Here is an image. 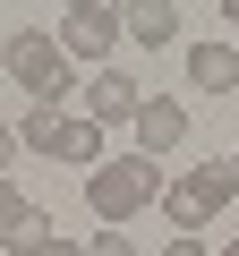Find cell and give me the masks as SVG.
Returning a JSON list of instances; mask_svg holds the SVG:
<instances>
[{"mask_svg": "<svg viewBox=\"0 0 239 256\" xmlns=\"http://www.w3.org/2000/svg\"><path fill=\"white\" fill-rule=\"evenodd\" d=\"M120 26H128V9L77 0V9L60 18V52H68V60H111V52H120Z\"/></svg>", "mask_w": 239, "mask_h": 256, "instance_id": "5", "label": "cell"}, {"mask_svg": "<svg viewBox=\"0 0 239 256\" xmlns=\"http://www.w3.org/2000/svg\"><path fill=\"white\" fill-rule=\"evenodd\" d=\"M18 146H34V154H52V162H102V128L94 120H60L52 102H34L26 120H18Z\"/></svg>", "mask_w": 239, "mask_h": 256, "instance_id": "4", "label": "cell"}, {"mask_svg": "<svg viewBox=\"0 0 239 256\" xmlns=\"http://www.w3.org/2000/svg\"><path fill=\"white\" fill-rule=\"evenodd\" d=\"M162 256H205V239H171V248H162Z\"/></svg>", "mask_w": 239, "mask_h": 256, "instance_id": "14", "label": "cell"}, {"mask_svg": "<svg viewBox=\"0 0 239 256\" xmlns=\"http://www.w3.org/2000/svg\"><path fill=\"white\" fill-rule=\"evenodd\" d=\"M230 196H239V171H230V162H188L180 180H162V196H154V205H162V222H171L180 239H196Z\"/></svg>", "mask_w": 239, "mask_h": 256, "instance_id": "2", "label": "cell"}, {"mask_svg": "<svg viewBox=\"0 0 239 256\" xmlns=\"http://www.w3.org/2000/svg\"><path fill=\"white\" fill-rule=\"evenodd\" d=\"M188 86H196V94H230V86H239V52H230V43H196V52H188Z\"/></svg>", "mask_w": 239, "mask_h": 256, "instance_id": "8", "label": "cell"}, {"mask_svg": "<svg viewBox=\"0 0 239 256\" xmlns=\"http://www.w3.org/2000/svg\"><path fill=\"white\" fill-rule=\"evenodd\" d=\"M43 256H86V248H68V239H52V248H43Z\"/></svg>", "mask_w": 239, "mask_h": 256, "instance_id": "15", "label": "cell"}, {"mask_svg": "<svg viewBox=\"0 0 239 256\" xmlns=\"http://www.w3.org/2000/svg\"><path fill=\"white\" fill-rule=\"evenodd\" d=\"M86 256H137V239H128V230H94V248H86Z\"/></svg>", "mask_w": 239, "mask_h": 256, "instance_id": "11", "label": "cell"}, {"mask_svg": "<svg viewBox=\"0 0 239 256\" xmlns=\"http://www.w3.org/2000/svg\"><path fill=\"white\" fill-rule=\"evenodd\" d=\"M230 171H239V154H230Z\"/></svg>", "mask_w": 239, "mask_h": 256, "instance_id": "18", "label": "cell"}, {"mask_svg": "<svg viewBox=\"0 0 239 256\" xmlns=\"http://www.w3.org/2000/svg\"><path fill=\"white\" fill-rule=\"evenodd\" d=\"M0 68H9L34 102H52V111L77 94V86H68V52H60V34H43V26H18L9 43H0Z\"/></svg>", "mask_w": 239, "mask_h": 256, "instance_id": "3", "label": "cell"}, {"mask_svg": "<svg viewBox=\"0 0 239 256\" xmlns=\"http://www.w3.org/2000/svg\"><path fill=\"white\" fill-rule=\"evenodd\" d=\"M222 256H239V230H230V248H222Z\"/></svg>", "mask_w": 239, "mask_h": 256, "instance_id": "17", "label": "cell"}, {"mask_svg": "<svg viewBox=\"0 0 239 256\" xmlns=\"http://www.w3.org/2000/svg\"><path fill=\"white\" fill-rule=\"evenodd\" d=\"M137 111H146V86H137L128 68H102V77L86 86V120H94V128H137Z\"/></svg>", "mask_w": 239, "mask_h": 256, "instance_id": "6", "label": "cell"}, {"mask_svg": "<svg viewBox=\"0 0 239 256\" xmlns=\"http://www.w3.org/2000/svg\"><path fill=\"white\" fill-rule=\"evenodd\" d=\"M222 18H230V26H239V0H230V9H222Z\"/></svg>", "mask_w": 239, "mask_h": 256, "instance_id": "16", "label": "cell"}, {"mask_svg": "<svg viewBox=\"0 0 239 256\" xmlns=\"http://www.w3.org/2000/svg\"><path fill=\"white\" fill-rule=\"evenodd\" d=\"M26 214V196H18V180H0V239H9V222Z\"/></svg>", "mask_w": 239, "mask_h": 256, "instance_id": "12", "label": "cell"}, {"mask_svg": "<svg viewBox=\"0 0 239 256\" xmlns=\"http://www.w3.org/2000/svg\"><path fill=\"white\" fill-rule=\"evenodd\" d=\"M52 239H60V222H52V214H43V205H26V214H18V222H9V239H0V248H18V256H43V248H52Z\"/></svg>", "mask_w": 239, "mask_h": 256, "instance_id": "10", "label": "cell"}, {"mask_svg": "<svg viewBox=\"0 0 239 256\" xmlns=\"http://www.w3.org/2000/svg\"><path fill=\"white\" fill-rule=\"evenodd\" d=\"M171 146H188V102H180V94H146V111H137V154L162 162Z\"/></svg>", "mask_w": 239, "mask_h": 256, "instance_id": "7", "label": "cell"}, {"mask_svg": "<svg viewBox=\"0 0 239 256\" xmlns=\"http://www.w3.org/2000/svg\"><path fill=\"white\" fill-rule=\"evenodd\" d=\"M171 34H180V9H171V0H137V9H128V43L162 52Z\"/></svg>", "mask_w": 239, "mask_h": 256, "instance_id": "9", "label": "cell"}, {"mask_svg": "<svg viewBox=\"0 0 239 256\" xmlns=\"http://www.w3.org/2000/svg\"><path fill=\"white\" fill-rule=\"evenodd\" d=\"M154 196H162V162H146V154H120V162L86 171V205H94L102 230H128V214H146Z\"/></svg>", "mask_w": 239, "mask_h": 256, "instance_id": "1", "label": "cell"}, {"mask_svg": "<svg viewBox=\"0 0 239 256\" xmlns=\"http://www.w3.org/2000/svg\"><path fill=\"white\" fill-rule=\"evenodd\" d=\"M9 162H18V128H0V180H9Z\"/></svg>", "mask_w": 239, "mask_h": 256, "instance_id": "13", "label": "cell"}]
</instances>
